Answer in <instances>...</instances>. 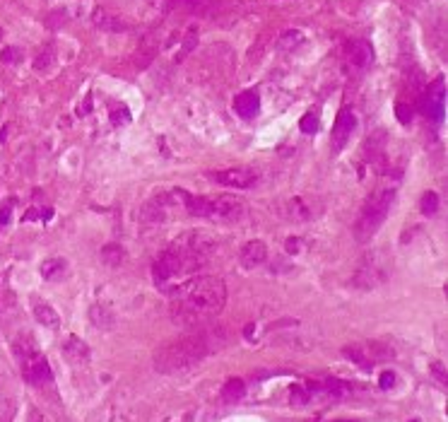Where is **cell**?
Wrapping results in <instances>:
<instances>
[{"label":"cell","instance_id":"f1b7e54d","mask_svg":"<svg viewBox=\"0 0 448 422\" xmlns=\"http://www.w3.org/2000/svg\"><path fill=\"white\" fill-rule=\"evenodd\" d=\"M53 63V51H51V48H46L44 54L39 56V58H36V63H34V68H36V70H46V68H48V65Z\"/></svg>","mask_w":448,"mask_h":422},{"label":"cell","instance_id":"836d02e7","mask_svg":"<svg viewBox=\"0 0 448 422\" xmlns=\"http://www.w3.org/2000/svg\"><path fill=\"white\" fill-rule=\"evenodd\" d=\"M299 244H301V239H287V251H289V253H296V251H299Z\"/></svg>","mask_w":448,"mask_h":422},{"label":"cell","instance_id":"e0dca14e","mask_svg":"<svg viewBox=\"0 0 448 422\" xmlns=\"http://www.w3.org/2000/svg\"><path fill=\"white\" fill-rule=\"evenodd\" d=\"M34 319H36L41 326H46V328H58V326H60V316H58V311L46 302L34 304Z\"/></svg>","mask_w":448,"mask_h":422},{"label":"cell","instance_id":"ffe728a7","mask_svg":"<svg viewBox=\"0 0 448 422\" xmlns=\"http://www.w3.org/2000/svg\"><path fill=\"white\" fill-rule=\"evenodd\" d=\"M219 396H222V401L224 403H236L241 401L243 396H246V384H243V379H229L224 386H222V391H219Z\"/></svg>","mask_w":448,"mask_h":422},{"label":"cell","instance_id":"ac0fdd59","mask_svg":"<svg viewBox=\"0 0 448 422\" xmlns=\"http://www.w3.org/2000/svg\"><path fill=\"white\" fill-rule=\"evenodd\" d=\"M284 215L289 217L292 222H306V220H311V207L306 205L304 198H292L284 205Z\"/></svg>","mask_w":448,"mask_h":422},{"label":"cell","instance_id":"7402d4cb","mask_svg":"<svg viewBox=\"0 0 448 422\" xmlns=\"http://www.w3.org/2000/svg\"><path fill=\"white\" fill-rule=\"evenodd\" d=\"M101 258H104V263H106V266L116 268V266H120V263H123V258H125V251L120 249L118 244H106V246L101 249Z\"/></svg>","mask_w":448,"mask_h":422},{"label":"cell","instance_id":"4316f807","mask_svg":"<svg viewBox=\"0 0 448 422\" xmlns=\"http://www.w3.org/2000/svg\"><path fill=\"white\" fill-rule=\"evenodd\" d=\"M0 58H3V63H20L22 61V51L15 48V46H8V48H3Z\"/></svg>","mask_w":448,"mask_h":422},{"label":"cell","instance_id":"e575fe53","mask_svg":"<svg viewBox=\"0 0 448 422\" xmlns=\"http://www.w3.org/2000/svg\"><path fill=\"white\" fill-rule=\"evenodd\" d=\"M29 422H44L41 415H39V410H29Z\"/></svg>","mask_w":448,"mask_h":422},{"label":"cell","instance_id":"2e32d148","mask_svg":"<svg viewBox=\"0 0 448 422\" xmlns=\"http://www.w3.org/2000/svg\"><path fill=\"white\" fill-rule=\"evenodd\" d=\"M92 22L97 24L99 29H104V32H128V24L123 20H118V17H113L106 10H94Z\"/></svg>","mask_w":448,"mask_h":422},{"label":"cell","instance_id":"52a82bcc","mask_svg":"<svg viewBox=\"0 0 448 422\" xmlns=\"http://www.w3.org/2000/svg\"><path fill=\"white\" fill-rule=\"evenodd\" d=\"M246 217V203L236 198L231 193H222V195H208V215L205 220H212V222H219V225H234V222H241Z\"/></svg>","mask_w":448,"mask_h":422},{"label":"cell","instance_id":"4dcf8cb0","mask_svg":"<svg viewBox=\"0 0 448 422\" xmlns=\"http://www.w3.org/2000/svg\"><path fill=\"white\" fill-rule=\"evenodd\" d=\"M378 386H381V389H393L395 386V372H391V369H388V372H383L381 374V379H378Z\"/></svg>","mask_w":448,"mask_h":422},{"label":"cell","instance_id":"d6a6232c","mask_svg":"<svg viewBox=\"0 0 448 422\" xmlns=\"http://www.w3.org/2000/svg\"><path fill=\"white\" fill-rule=\"evenodd\" d=\"M431 372H434V377H436L441 384H446V369H443L441 362H434V364H431Z\"/></svg>","mask_w":448,"mask_h":422},{"label":"cell","instance_id":"277c9868","mask_svg":"<svg viewBox=\"0 0 448 422\" xmlns=\"http://www.w3.org/2000/svg\"><path fill=\"white\" fill-rule=\"evenodd\" d=\"M395 203V188L393 186H381L373 193H369V198L364 200V205L359 210V217L354 222V239L359 244H369L373 239V234L381 229V225L386 222V217L391 213V207Z\"/></svg>","mask_w":448,"mask_h":422},{"label":"cell","instance_id":"4fadbf2b","mask_svg":"<svg viewBox=\"0 0 448 422\" xmlns=\"http://www.w3.org/2000/svg\"><path fill=\"white\" fill-rule=\"evenodd\" d=\"M63 355L68 357L70 364L82 367V364H87V362H89V347H87L85 340H80L77 336H70L66 340V345H63Z\"/></svg>","mask_w":448,"mask_h":422},{"label":"cell","instance_id":"9a60e30c","mask_svg":"<svg viewBox=\"0 0 448 422\" xmlns=\"http://www.w3.org/2000/svg\"><path fill=\"white\" fill-rule=\"evenodd\" d=\"M89 321L97 328H101V331H111L113 324H116V316H113V311L106 304L97 302V304H92V309H89Z\"/></svg>","mask_w":448,"mask_h":422},{"label":"cell","instance_id":"d6986e66","mask_svg":"<svg viewBox=\"0 0 448 422\" xmlns=\"http://www.w3.org/2000/svg\"><path fill=\"white\" fill-rule=\"evenodd\" d=\"M342 355L350 359V362H354L359 369H364V372H371L373 369V362L371 357H369V352L364 350V347L359 345H347V347H342Z\"/></svg>","mask_w":448,"mask_h":422},{"label":"cell","instance_id":"cb8c5ba5","mask_svg":"<svg viewBox=\"0 0 448 422\" xmlns=\"http://www.w3.org/2000/svg\"><path fill=\"white\" fill-rule=\"evenodd\" d=\"M419 210H422L426 217L436 215L438 213V195L434 193V191H426V193L422 195V205H419Z\"/></svg>","mask_w":448,"mask_h":422},{"label":"cell","instance_id":"ba28073f","mask_svg":"<svg viewBox=\"0 0 448 422\" xmlns=\"http://www.w3.org/2000/svg\"><path fill=\"white\" fill-rule=\"evenodd\" d=\"M210 181L229 188H253L258 184V174L251 169H224V172H205Z\"/></svg>","mask_w":448,"mask_h":422},{"label":"cell","instance_id":"30bf717a","mask_svg":"<svg viewBox=\"0 0 448 422\" xmlns=\"http://www.w3.org/2000/svg\"><path fill=\"white\" fill-rule=\"evenodd\" d=\"M357 128V116L352 114L350 109H342L335 119V126L330 130V140H333V152H342L345 145L350 142L352 133Z\"/></svg>","mask_w":448,"mask_h":422},{"label":"cell","instance_id":"7a4b0ae2","mask_svg":"<svg viewBox=\"0 0 448 422\" xmlns=\"http://www.w3.org/2000/svg\"><path fill=\"white\" fill-rule=\"evenodd\" d=\"M229 331L224 326L205 324L190 328L186 336L169 340L154 352V369L162 374H176L196 367L198 362L229 345Z\"/></svg>","mask_w":448,"mask_h":422},{"label":"cell","instance_id":"d4e9b609","mask_svg":"<svg viewBox=\"0 0 448 422\" xmlns=\"http://www.w3.org/2000/svg\"><path fill=\"white\" fill-rule=\"evenodd\" d=\"M308 398H311V393H308L304 386H292V389H289V403H292L294 408H304L308 403Z\"/></svg>","mask_w":448,"mask_h":422},{"label":"cell","instance_id":"3957f363","mask_svg":"<svg viewBox=\"0 0 448 422\" xmlns=\"http://www.w3.org/2000/svg\"><path fill=\"white\" fill-rule=\"evenodd\" d=\"M217 249V241L205 234V232H186L181 237L171 241V246L154 260L152 266V278L154 285L164 290L166 282H171L178 275L198 271L200 266H205V260L212 251Z\"/></svg>","mask_w":448,"mask_h":422},{"label":"cell","instance_id":"1f68e13d","mask_svg":"<svg viewBox=\"0 0 448 422\" xmlns=\"http://www.w3.org/2000/svg\"><path fill=\"white\" fill-rule=\"evenodd\" d=\"M395 114H398V121H400V123H410V119H412V111H410V107H405V104H398Z\"/></svg>","mask_w":448,"mask_h":422},{"label":"cell","instance_id":"5b68a950","mask_svg":"<svg viewBox=\"0 0 448 422\" xmlns=\"http://www.w3.org/2000/svg\"><path fill=\"white\" fill-rule=\"evenodd\" d=\"M391 278V256L386 251H369L357 266V273L352 278V285L359 290H376Z\"/></svg>","mask_w":448,"mask_h":422},{"label":"cell","instance_id":"603a6c76","mask_svg":"<svg viewBox=\"0 0 448 422\" xmlns=\"http://www.w3.org/2000/svg\"><path fill=\"white\" fill-rule=\"evenodd\" d=\"M321 391H326V393L335 396V398H342V396H347L352 389H350V384H345V381H340V379H326L321 384Z\"/></svg>","mask_w":448,"mask_h":422},{"label":"cell","instance_id":"83f0119b","mask_svg":"<svg viewBox=\"0 0 448 422\" xmlns=\"http://www.w3.org/2000/svg\"><path fill=\"white\" fill-rule=\"evenodd\" d=\"M299 128L304 130V133H316L318 130V116L316 114H306L304 119L299 121Z\"/></svg>","mask_w":448,"mask_h":422},{"label":"cell","instance_id":"f546056e","mask_svg":"<svg viewBox=\"0 0 448 422\" xmlns=\"http://www.w3.org/2000/svg\"><path fill=\"white\" fill-rule=\"evenodd\" d=\"M12 205H15V200L10 198L5 205L0 207V225H3V227H5V225H10V220H12Z\"/></svg>","mask_w":448,"mask_h":422},{"label":"cell","instance_id":"44dd1931","mask_svg":"<svg viewBox=\"0 0 448 422\" xmlns=\"http://www.w3.org/2000/svg\"><path fill=\"white\" fill-rule=\"evenodd\" d=\"M66 260L63 258H48L41 263V278L44 280H55V278H60L63 273H66Z\"/></svg>","mask_w":448,"mask_h":422},{"label":"cell","instance_id":"d590c367","mask_svg":"<svg viewBox=\"0 0 448 422\" xmlns=\"http://www.w3.org/2000/svg\"><path fill=\"white\" fill-rule=\"evenodd\" d=\"M338 422H354V420H338Z\"/></svg>","mask_w":448,"mask_h":422},{"label":"cell","instance_id":"8fae6325","mask_svg":"<svg viewBox=\"0 0 448 422\" xmlns=\"http://www.w3.org/2000/svg\"><path fill=\"white\" fill-rule=\"evenodd\" d=\"M234 111H236V116L243 121H251L258 116V111H261V94L255 92V89H246V92H241L234 97Z\"/></svg>","mask_w":448,"mask_h":422},{"label":"cell","instance_id":"7c38bea8","mask_svg":"<svg viewBox=\"0 0 448 422\" xmlns=\"http://www.w3.org/2000/svg\"><path fill=\"white\" fill-rule=\"evenodd\" d=\"M268 258V246H265V241L261 239H251V241H246L239 251V260L243 268H258L263 266Z\"/></svg>","mask_w":448,"mask_h":422},{"label":"cell","instance_id":"5bb4252c","mask_svg":"<svg viewBox=\"0 0 448 422\" xmlns=\"http://www.w3.org/2000/svg\"><path fill=\"white\" fill-rule=\"evenodd\" d=\"M347 61L357 70L369 68L373 61V51H371V46H369V41H352L350 48H347Z\"/></svg>","mask_w":448,"mask_h":422},{"label":"cell","instance_id":"9c48e42d","mask_svg":"<svg viewBox=\"0 0 448 422\" xmlns=\"http://www.w3.org/2000/svg\"><path fill=\"white\" fill-rule=\"evenodd\" d=\"M422 111H424V116H429L436 123L443 121V114H446V89H443V80L441 77L426 89L424 99H422Z\"/></svg>","mask_w":448,"mask_h":422},{"label":"cell","instance_id":"8992f818","mask_svg":"<svg viewBox=\"0 0 448 422\" xmlns=\"http://www.w3.org/2000/svg\"><path fill=\"white\" fill-rule=\"evenodd\" d=\"M15 352H17V357H20L22 377L29 381L32 386H44V384H51V381H53V372H51L48 359H46L41 352H36L29 340H22V350L15 347Z\"/></svg>","mask_w":448,"mask_h":422},{"label":"cell","instance_id":"6da1fadb","mask_svg":"<svg viewBox=\"0 0 448 422\" xmlns=\"http://www.w3.org/2000/svg\"><path fill=\"white\" fill-rule=\"evenodd\" d=\"M166 294L171 297L169 306L171 321L190 331L198 326L212 324V319L224 309L227 285L215 275H196L176 287H169Z\"/></svg>","mask_w":448,"mask_h":422},{"label":"cell","instance_id":"484cf974","mask_svg":"<svg viewBox=\"0 0 448 422\" xmlns=\"http://www.w3.org/2000/svg\"><path fill=\"white\" fill-rule=\"evenodd\" d=\"M196 43H198V29H188L186 34V39H183V46H181V54H178V58L176 61H181V58H186L193 48H196Z\"/></svg>","mask_w":448,"mask_h":422}]
</instances>
